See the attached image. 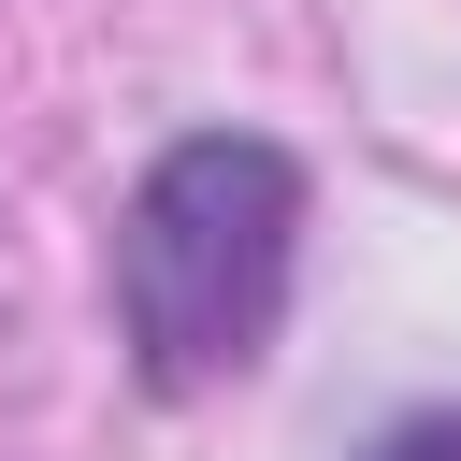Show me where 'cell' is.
<instances>
[{"label":"cell","instance_id":"1","mask_svg":"<svg viewBox=\"0 0 461 461\" xmlns=\"http://www.w3.org/2000/svg\"><path fill=\"white\" fill-rule=\"evenodd\" d=\"M288 259H303L288 144H259V130L158 144L115 216V331H130L144 389H230L288 317Z\"/></svg>","mask_w":461,"mask_h":461},{"label":"cell","instance_id":"2","mask_svg":"<svg viewBox=\"0 0 461 461\" xmlns=\"http://www.w3.org/2000/svg\"><path fill=\"white\" fill-rule=\"evenodd\" d=\"M360 461H461V403H418V418H389Z\"/></svg>","mask_w":461,"mask_h":461}]
</instances>
